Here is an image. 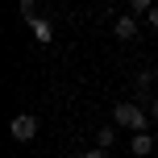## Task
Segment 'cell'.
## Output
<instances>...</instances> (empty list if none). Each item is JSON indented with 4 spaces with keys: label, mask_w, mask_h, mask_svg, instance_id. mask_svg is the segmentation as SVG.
Wrapping results in <instances>:
<instances>
[{
    "label": "cell",
    "mask_w": 158,
    "mask_h": 158,
    "mask_svg": "<svg viewBox=\"0 0 158 158\" xmlns=\"http://www.w3.org/2000/svg\"><path fill=\"white\" fill-rule=\"evenodd\" d=\"M112 121H117V125H125V129H133V133H142V129L150 125V117H146L133 100H121L117 108H112Z\"/></svg>",
    "instance_id": "obj_1"
},
{
    "label": "cell",
    "mask_w": 158,
    "mask_h": 158,
    "mask_svg": "<svg viewBox=\"0 0 158 158\" xmlns=\"http://www.w3.org/2000/svg\"><path fill=\"white\" fill-rule=\"evenodd\" d=\"M8 133H13V142H33V137H38V117L17 112V117L8 121Z\"/></svg>",
    "instance_id": "obj_2"
},
{
    "label": "cell",
    "mask_w": 158,
    "mask_h": 158,
    "mask_svg": "<svg viewBox=\"0 0 158 158\" xmlns=\"http://www.w3.org/2000/svg\"><path fill=\"white\" fill-rule=\"evenodd\" d=\"M137 29H142V21H137L133 13H121V17H117V25H112V33H117L121 42H133V38H137Z\"/></svg>",
    "instance_id": "obj_3"
},
{
    "label": "cell",
    "mask_w": 158,
    "mask_h": 158,
    "mask_svg": "<svg viewBox=\"0 0 158 158\" xmlns=\"http://www.w3.org/2000/svg\"><path fill=\"white\" fill-rule=\"evenodd\" d=\"M25 25L33 29V38H38V42H46V46L54 42V21H46V17H25Z\"/></svg>",
    "instance_id": "obj_4"
},
{
    "label": "cell",
    "mask_w": 158,
    "mask_h": 158,
    "mask_svg": "<svg viewBox=\"0 0 158 158\" xmlns=\"http://www.w3.org/2000/svg\"><path fill=\"white\" fill-rule=\"evenodd\" d=\"M150 150H154V137L146 133V129H142V133H133V142H129V154H133V158H146Z\"/></svg>",
    "instance_id": "obj_5"
},
{
    "label": "cell",
    "mask_w": 158,
    "mask_h": 158,
    "mask_svg": "<svg viewBox=\"0 0 158 158\" xmlns=\"http://www.w3.org/2000/svg\"><path fill=\"white\" fill-rule=\"evenodd\" d=\"M112 142H117V129H112V125H100V129H96V150H108Z\"/></svg>",
    "instance_id": "obj_6"
},
{
    "label": "cell",
    "mask_w": 158,
    "mask_h": 158,
    "mask_svg": "<svg viewBox=\"0 0 158 158\" xmlns=\"http://www.w3.org/2000/svg\"><path fill=\"white\" fill-rule=\"evenodd\" d=\"M150 8H154V0H129V13L133 17H146Z\"/></svg>",
    "instance_id": "obj_7"
},
{
    "label": "cell",
    "mask_w": 158,
    "mask_h": 158,
    "mask_svg": "<svg viewBox=\"0 0 158 158\" xmlns=\"http://www.w3.org/2000/svg\"><path fill=\"white\" fill-rule=\"evenodd\" d=\"M146 25H154V29H158V4L150 8V13H146Z\"/></svg>",
    "instance_id": "obj_8"
},
{
    "label": "cell",
    "mask_w": 158,
    "mask_h": 158,
    "mask_svg": "<svg viewBox=\"0 0 158 158\" xmlns=\"http://www.w3.org/2000/svg\"><path fill=\"white\" fill-rule=\"evenodd\" d=\"M33 4H38V0H21V13H25V17H33Z\"/></svg>",
    "instance_id": "obj_9"
},
{
    "label": "cell",
    "mask_w": 158,
    "mask_h": 158,
    "mask_svg": "<svg viewBox=\"0 0 158 158\" xmlns=\"http://www.w3.org/2000/svg\"><path fill=\"white\" fill-rule=\"evenodd\" d=\"M83 158H108V150H87Z\"/></svg>",
    "instance_id": "obj_10"
},
{
    "label": "cell",
    "mask_w": 158,
    "mask_h": 158,
    "mask_svg": "<svg viewBox=\"0 0 158 158\" xmlns=\"http://www.w3.org/2000/svg\"><path fill=\"white\" fill-rule=\"evenodd\" d=\"M150 117L158 121V92H154V104H150Z\"/></svg>",
    "instance_id": "obj_11"
}]
</instances>
